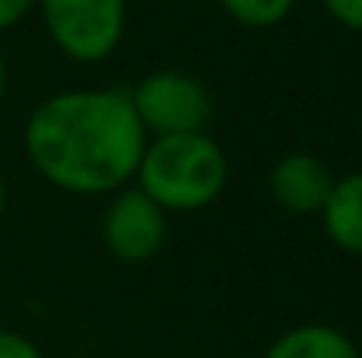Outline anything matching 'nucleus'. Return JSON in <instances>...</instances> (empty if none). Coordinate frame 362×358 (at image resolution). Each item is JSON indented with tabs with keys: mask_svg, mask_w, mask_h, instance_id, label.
Masks as SVG:
<instances>
[{
	"mask_svg": "<svg viewBox=\"0 0 362 358\" xmlns=\"http://www.w3.org/2000/svg\"><path fill=\"white\" fill-rule=\"evenodd\" d=\"M4 95H7V60L0 53V106H4Z\"/></svg>",
	"mask_w": 362,
	"mask_h": 358,
	"instance_id": "ddd939ff",
	"label": "nucleus"
},
{
	"mask_svg": "<svg viewBox=\"0 0 362 358\" xmlns=\"http://www.w3.org/2000/svg\"><path fill=\"white\" fill-rule=\"evenodd\" d=\"M296 0H218V7L243 28H274L292 14Z\"/></svg>",
	"mask_w": 362,
	"mask_h": 358,
	"instance_id": "1a4fd4ad",
	"label": "nucleus"
},
{
	"mask_svg": "<svg viewBox=\"0 0 362 358\" xmlns=\"http://www.w3.org/2000/svg\"><path fill=\"white\" fill-rule=\"evenodd\" d=\"M320 222H324L327 239L338 249L362 256V169L334 179V186L320 208Z\"/></svg>",
	"mask_w": 362,
	"mask_h": 358,
	"instance_id": "0eeeda50",
	"label": "nucleus"
},
{
	"mask_svg": "<svg viewBox=\"0 0 362 358\" xmlns=\"http://www.w3.org/2000/svg\"><path fill=\"white\" fill-rule=\"evenodd\" d=\"M4 208H7V186H4V176H0V218H4Z\"/></svg>",
	"mask_w": 362,
	"mask_h": 358,
	"instance_id": "4468645a",
	"label": "nucleus"
},
{
	"mask_svg": "<svg viewBox=\"0 0 362 358\" xmlns=\"http://www.w3.org/2000/svg\"><path fill=\"white\" fill-rule=\"evenodd\" d=\"M331 186H334V176H331L327 162L310 151L281 155L267 176L271 201L288 215H320Z\"/></svg>",
	"mask_w": 362,
	"mask_h": 358,
	"instance_id": "423d86ee",
	"label": "nucleus"
},
{
	"mask_svg": "<svg viewBox=\"0 0 362 358\" xmlns=\"http://www.w3.org/2000/svg\"><path fill=\"white\" fill-rule=\"evenodd\" d=\"M324 7L341 28L362 32V0H324Z\"/></svg>",
	"mask_w": 362,
	"mask_h": 358,
	"instance_id": "9d476101",
	"label": "nucleus"
},
{
	"mask_svg": "<svg viewBox=\"0 0 362 358\" xmlns=\"http://www.w3.org/2000/svg\"><path fill=\"white\" fill-rule=\"evenodd\" d=\"M264 358H362L356 341L327 323H299L278 334Z\"/></svg>",
	"mask_w": 362,
	"mask_h": 358,
	"instance_id": "6e6552de",
	"label": "nucleus"
},
{
	"mask_svg": "<svg viewBox=\"0 0 362 358\" xmlns=\"http://www.w3.org/2000/svg\"><path fill=\"white\" fill-rule=\"evenodd\" d=\"M103 242L123 263H144L165 242V211L141 186H123L110 193L103 215Z\"/></svg>",
	"mask_w": 362,
	"mask_h": 358,
	"instance_id": "39448f33",
	"label": "nucleus"
},
{
	"mask_svg": "<svg viewBox=\"0 0 362 358\" xmlns=\"http://www.w3.org/2000/svg\"><path fill=\"white\" fill-rule=\"evenodd\" d=\"M0 358H42V352L28 338H21L18 330L0 327Z\"/></svg>",
	"mask_w": 362,
	"mask_h": 358,
	"instance_id": "9b49d317",
	"label": "nucleus"
},
{
	"mask_svg": "<svg viewBox=\"0 0 362 358\" xmlns=\"http://www.w3.org/2000/svg\"><path fill=\"white\" fill-rule=\"evenodd\" d=\"M226 183H229L226 151L204 130L148 137L134 172V186H141L165 215L201 211L215 204Z\"/></svg>",
	"mask_w": 362,
	"mask_h": 358,
	"instance_id": "f03ea898",
	"label": "nucleus"
},
{
	"mask_svg": "<svg viewBox=\"0 0 362 358\" xmlns=\"http://www.w3.org/2000/svg\"><path fill=\"white\" fill-rule=\"evenodd\" d=\"M148 133L123 88H71L42 99L25 123V155L57 190L117 193L134 183Z\"/></svg>",
	"mask_w": 362,
	"mask_h": 358,
	"instance_id": "f257e3e1",
	"label": "nucleus"
},
{
	"mask_svg": "<svg viewBox=\"0 0 362 358\" xmlns=\"http://www.w3.org/2000/svg\"><path fill=\"white\" fill-rule=\"evenodd\" d=\"M130 0H35L53 46L74 64H103L127 32Z\"/></svg>",
	"mask_w": 362,
	"mask_h": 358,
	"instance_id": "7ed1b4c3",
	"label": "nucleus"
},
{
	"mask_svg": "<svg viewBox=\"0 0 362 358\" xmlns=\"http://www.w3.org/2000/svg\"><path fill=\"white\" fill-rule=\"evenodd\" d=\"M32 7H35V0H0V32L14 28Z\"/></svg>",
	"mask_w": 362,
	"mask_h": 358,
	"instance_id": "f8f14e48",
	"label": "nucleus"
},
{
	"mask_svg": "<svg viewBox=\"0 0 362 358\" xmlns=\"http://www.w3.org/2000/svg\"><path fill=\"white\" fill-rule=\"evenodd\" d=\"M130 106L148 137L197 133L211 119V95H208L204 81H197L187 71L144 74L130 92Z\"/></svg>",
	"mask_w": 362,
	"mask_h": 358,
	"instance_id": "20e7f679",
	"label": "nucleus"
}]
</instances>
